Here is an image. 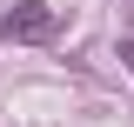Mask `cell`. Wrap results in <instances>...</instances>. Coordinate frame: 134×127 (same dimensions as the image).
<instances>
[{
	"instance_id": "obj_2",
	"label": "cell",
	"mask_w": 134,
	"mask_h": 127,
	"mask_svg": "<svg viewBox=\"0 0 134 127\" xmlns=\"http://www.w3.org/2000/svg\"><path fill=\"white\" fill-rule=\"evenodd\" d=\"M121 60H127V67H134V40H121Z\"/></svg>"
},
{
	"instance_id": "obj_1",
	"label": "cell",
	"mask_w": 134,
	"mask_h": 127,
	"mask_svg": "<svg viewBox=\"0 0 134 127\" xmlns=\"http://www.w3.org/2000/svg\"><path fill=\"white\" fill-rule=\"evenodd\" d=\"M54 27H60V20H54V7H40V0H20L14 14L0 20V33H7V40H20V47H34V40H54Z\"/></svg>"
}]
</instances>
